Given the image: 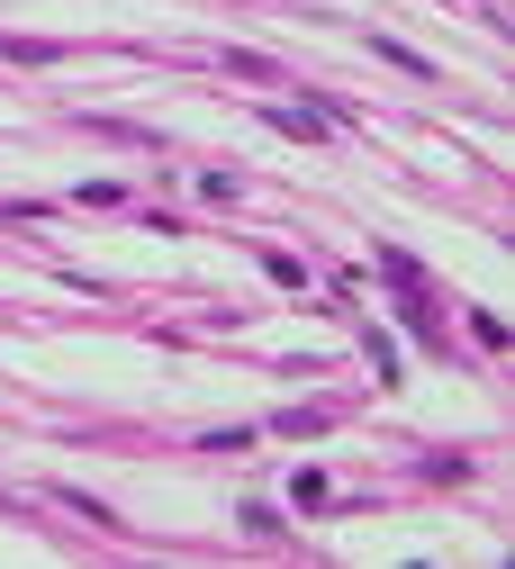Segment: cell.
Masks as SVG:
<instances>
[{
	"label": "cell",
	"mask_w": 515,
	"mask_h": 569,
	"mask_svg": "<svg viewBox=\"0 0 515 569\" xmlns=\"http://www.w3.org/2000/svg\"><path fill=\"white\" fill-rule=\"evenodd\" d=\"M263 118H271L280 136H326V109H299V100H271Z\"/></svg>",
	"instance_id": "obj_1"
},
{
	"label": "cell",
	"mask_w": 515,
	"mask_h": 569,
	"mask_svg": "<svg viewBox=\"0 0 515 569\" xmlns=\"http://www.w3.org/2000/svg\"><path fill=\"white\" fill-rule=\"evenodd\" d=\"M326 425H335V407H289V416L271 425V435H289V443H317Z\"/></svg>",
	"instance_id": "obj_2"
},
{
	"label": "cell",
	"mask_w": 515,
	"mask_h": 569,
	"mask_svg": "<svg viewBox=\"0 0 515 569\" xmlns=\"http://www.w3.org/2000/svg\"><path fill=\"white\" fill-rule=\"evenodd\" d=\"M217 73H236V82H280V63H263V54L227 46V54H217Z\"/></svg>",
	"instance_id": "obj_3"
},
{
	"label": "cell",
	"mask_w": 515,
	"mask_h": 569,
	"mask_svg": "<svg viewBox=\"0 0 515 569\" xmlns=\"http://www.w3.org/2000/svg\"><path fill=\"white\" fill-rule=\"evenodd\" d=\"M55 507H72V516H82V525H100V533H127V525L100 507V497H72V488H55Z\"/></svg>",
	"instance_id": "obj_4"
}]
</instances>
